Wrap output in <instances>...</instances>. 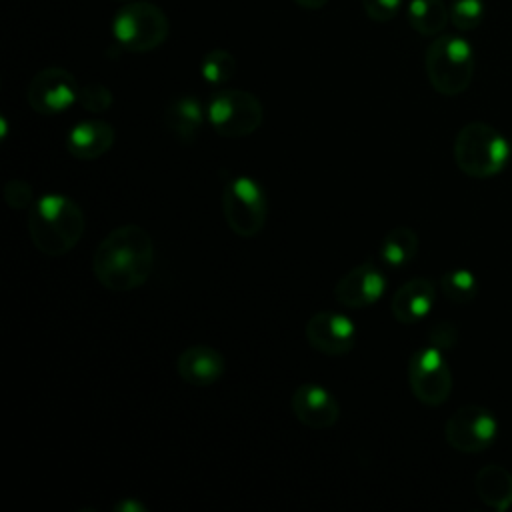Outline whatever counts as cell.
Wrapping results in <instances>:
<instances>
[{
    "mask_svg": "<svg viewBox=\"0 0 512 512\" xmlns=\"http://www.w3.org/2000/svg\"><path fill=\"white\" fill-rule=\"evenodd\" d=\"M428 82L442 96L462 94L474 78V48L464 36H436L424 56Z\"/></svg>",
    "mask_w": 512,
    "mask_h": 512,
    "instance_id": "cell-4",
    "label": "cell"
},
{
    "mask_svg": "<svg viewBox=\"0 0 512 512\" xmlns=\"http://www.w3.org/2000/svg\"><path fill=\"white\" fill-rule=\"evenodd\" d=\"M406 16L408 24L418 34L438 36L450 20V10L444 0H410Z\"/></svg>",
    "mask_w": 512,
    "mask_h": 512,
    "instance_id": "cell-19",
    "label": "cell"
},
{
    "mask_svg": "<svg viewBox=\"0 0 512 512\" xmlns=\"http://www.w3.org/2000/svg\"><path fill=\"white\" fill-rule=\"evenodd\" d=\"M80 86L72 72L60 66H48L36 72L28 84L26 100L42 116H54L78 102Z\"/></svg>",
    "mask_w": 512,
    "mask_h": 512,
    "instance_id": "cell-10",
    "label": "cell"
},
{
    "mask_svg": "<svg viewBox=\"0 0 512 512\" xmlns=\"http://www.w3.org/2000/svg\"><path fill=\"white\" fill-rule=\"evenodd\" d=\"M154 268V242L138 224H124L106 234L94 250V278L112 292L142 286Z\"/></svg>",
    "mask_w": 512,
    "mask_h": 512,
    "instance_id": "cell-1",
    "label": "cell"
},
{
    "mask_svg": "<svg viewBox=\"0 0 512 512\" xmlns=\"http://www.w3.org/2000/svg\"><path fill=\"white\" fill-rule=\"evenodd\" d=\"M206 118L212 130L224 138H246L260 128L264 108L262 102L246 90L220 88L208 98Z\"/></svg>",
    "mask_w": 512,
    "mask_h": 512,
    "instance_id": "cell-6",
    "label": "cell"
},
{
    "mask_svg": "<svg viewBox=\"0 0 512 512\" xmlns=\"http://www.w3.org/2000/svg\"><path fill=\"white\" fill-rule=\"evenodd\" d=\"M114 510L116 512H146V506L136 502V500H120L114 504Z\"/></svg>",
    "mask_w": 512,
    "mask_h": 512,
    "instance_id": "cell-28",
    "label": "cell"
},
{
    "mask_svg": "<svg viewBox=\"0 0 512 512\" xmlns=\"http://www.w3.org/2000/svg\"><path fill=\"white\" fill-rule=\"evenodd\" d=\"M110 32L122 50L142 54L164 44L170 22L160 6L140 0L128 2L114 14Z\"/></svg>",
    "mask_w": 512,
    "mask_h": 512,
    "instance_id": "cell-5",
    "label": "cell"
},
{
    "mask_svg": "<svg viewBox=\"0 0 512 512\" xmlns=\"http://www.w3.org/2000/svg\"><path fill=\"white\" fill-rule=\"evenodd\" d=\"M32 192H34V190H32V186H30L26 180H22V178H12V180H8V182L4 184L2 196H4L6 204H8L12 210H22V208H30V206H32V198H34Z\"/></svg>",
    "mask_w": 512,
    "mask_h": 512,
    "instance_id": "cell-25",
    "label": "cell"
},
{
    "mask_svg": "<svg viewBox=\"0 0 512 512\" xmlns=\"http://www.w3.org/2000/svg\"><path fill=\"white\" fill-rule=\"evenodd\" d=\"M164 124L172 132V136L182 144H194L202 122L204 110L198 98L194 96H178L168 102L164 108Z\"/></svg>",
    "mask_w": 512,
    "mask_h": 512,
    "instance_id": "cell-17",
    "label": "cell"
},
{
    "mask_svg": "<svg viewBox=\"0 0 512 512\" xmlns=\"http://www.w3.org/2000/svg\"><path fill=\"white\" fill-rule=\"evenodd\" d=\"M114 126L106 120L90 118L74 124L66 134V150L78 160H94L114 144Z\"/></svg>",
    "mask_w": 512,
    "mask_h": 512,
    "instance_id": "cell-16",
    "label": "cell"
},
{
    "mask_svg": "<svg viewBox=\"0 0 512 512\" xmlns=\"http://www.w3.org/2000/svg\"><path fill=\"white\" fill-rule=\"evenodd\" d=\"M304 334L308 344L326 356H342L356 344L354 322L346 314L330 310L310 316L304 326Z\"/></svg>",
    "mask_w": 512,
    "mask_h": 512,
    "instance_id": "cell-11",
    "label": "cell"
},
{
    "mask_svg": "<svg viewBox=\"0 0 512 512\" xmlns=\"http://www.w3.org/2000/svg\"><path fill=\"white\" fill-rule=\"evenodd\" d=\"M404 0H362L364 12L374 22H388L392 20L398 10L402 8Z\"/></svg>",
    "mask_w": 512,
    "mask_h": 512,
    "instance_id": "cell-27",
    "label": "cell"
},
{
    "mask_svg": "<svg viewBox=\"0 0 512 512\" xmlns=\"http://www.w3.org/2000/svg\"><path fill=\"white\" fill-rule=\"evenodd\" d=\"M78 102H80V106L84 110H88L92 114H102V112H106L112 106L114 94L102 82H88V84L80 86Z\"/></svg>",
    "mask_w": 512,
    "mask_h": 512,
    "instance_id": "cell-24",
    "label": "cell"
},
{
    "mask_svg": "<svg viewBox=\"0 0 512 512\" xmlns=\"http://www.w3.org/2000/svg\"><path fill=\"white\" fill-rule=\"evenodd\" d=\"M300 8H306V10H320L328 4V0H294Z\"/></svg>",
    "mask_w": 512,
    "mask_h": 512,
    "instance_id": "cell-29",
    "label": "cell"
},
{
    "mask_svg": "<svg viewBox=\"0 0 512 512\" xmlns=\"http://www.w3.org/2000/svg\"><path fill=\"white\" fill-rule=\"evenodd\" d=\"M474 490L478 498L496 512L512 508V474L500 464H488L476 472Z\"/></svg>",
    "mask_w": 512,
    "mask_h": 512,
    "instance_id": "cell-18",
    "label": "cell"
},
{
    "mask_svg": "<svg viewBox=\"0 0 512 512\" xmlns=\"http://www.w3.org/2000/svg\"><path fill=\"white\" fill-rule=\"evenodd\" d=\"M510 150H512V140H510Z\"/></svg>",
    "mask_w": 512,
    "mask_h": 512,
    "instance_id": "cell-31",
    "label": "cell"
},
{
    "mask_svg": "<svg viewBox=\"0 0 512 512\" xmlns=\"http://www.w3.org/2000/svg\"><path fill=\"white\" fill-rule=\"evenodd\" d=\"M222 214L228 228L242 236H256L268 218V198L250 176L226 178L222 188Z\"/></svg>",
    "mask_w": 512,
    "mask_h": 512,
    "instance_id": "cell-7",
    "label": "cell"
},
{
    "mask_svg": "<svg viewBox=\"0 0 512 512\" xmlns=\"http://www.w3.org/2000/svg\"><path fill=\"white\" fill-rule=\"evenodd\" d=\"M224 370L226 360L212 346H188L176 358V372L190 386H212L224 376Z\"/></svg>",
    "mask_w": 512,
    "mask_h": 512,
    "instance_id": "cell-14",
    "label": "cell"
},
{
    "mask_svg": "<svg viewBox=\"0 0 512 512\" xmlns=\"http://www.w3.org/2000/svg\"><path fill=\"white\" fill-rule=\"evenodd\" d=\"M120 2H132V0H120Z\"/></svg>",
    "mask_w": 512,
    "mask_h": 512,
    "instance_id": "cell-30",
    "label": "cell"
},
{
    "mask_svg": "<svg viewBox=\"0 0 512 512\" xmlns=\"http://www.w3.org/2000/svg\"><path fill=\"white\" fill-rule=\"evenodd\" d=\"M450 22L460 30L468 32L482 24L486 8L484 0H452L450 6Z\"/></svg>",
    "mask_w": 512,
    "mask_h": 512,
    "instance_id": "cell-23",
    "label": "cell"
},
{
    "mask_svg": "<svg viewBox=\"0 0 512 512\" xmlns=\"http://www.w3.org/2000/svg\"><path fill=\"white\" fill-rule=\"evenodd\" d=\"M436 300V288L428 278H410L392 296V316L402 324H416L424 320Z\"/></svg>",
    "mask_w": 512,
    "mask_h": 512,
    "instance_id": "cell-15",
    "label": "cell"
},
{
    "mask_svg": "<svg viewBox=\"0 0 512 512\" xmlns=\"http://www.w3.org/2000/svg\"><path fill=\"white\" fill-rule=\"evenodd\" d=\"M28 234L42 254L62 256L82 238L84 212L64 194H44L28 208Z\"/></svg>",
    "mask_w": 512,
    "mask_h": 512,
    "instance_id": "cell-2",
    "label": "cell"
},
{
    "mask_svg": "<svg viewBox=\"0 0 512 512\" xmlns=\"http://www.w3.org/2000/svg\"><path fill=\"white\" fill-rule=\"evenodd\" d=\"M428 342H430V346H436L442 352L450 350L458 342V328L448 320H440V322L432 324V328L428 332Z\"/></svg>",
    "mask_w": 512,
    "mask_h": 512,
    "instance_id": "cell-26",
    "label": "cell"
},
{
    "mask_svg": "<svg viewBox=\"0 0 512 512\" xmlns=\"http://www.w3.org/2000/svg\"><path fill=\"white\" fill-rule=\"evenodd\" d=\"M234 72H236V58L228 50L214 48L204 54L200 64V74L208 84L222 86L234 76Z\"/></svg>",
    "mask_w": 512,
    "mask_h": 512,
    "instance_id": "cell-22",
    "label": "cell"
},
{
    "mask_svg": "<svg viewBox=\"0 0 512 512\" xmlns=\"http://www.w3.org/2000/svg\"><path fill=\"white\" fill-rule=\"evenodd\" d=\"M380 258L390 268H402L418 254V234L410 226H396L380 242Z\"/></svg>",
    "mask_w": 512,
    "mask_h": 512,
    "instance_id": "cell-20",
    "label": "cell"
},
{
    "mask_svg": "<svg viewBox=\"0 0 512 512\" xmlns=\"http://www.w3.org/2000/svg\"><path fill=\"white\" fill-rule=\"evenodd\" d=\"M296 420L312 430H324L338 422L340 404L332 392L316 382L300 384L290 400Z\"/></svg>",
    "mask_w": 512,
    "mask_h": 512,
    "instance_id": "cell-13",
    "label": "cell"
},
{
    "mask_svg": "<svg viewBox=\"0 0 512 512\" xmlns=\"http://www.w3.org/2000/svg\"><path fill=\"white\" fill-rule=\"evenodd\" d=\"M386 276L374 262H362L350 268L334 286V298L346 308H366L376 304L386 290Z\"/></svg>",
    "mask_w": 512,
    "mask_h": 512,
    "instance_id": "cell-12",
    "label": "cell"
},
{
    "mask_svg": "<svg viewBox=\"0 0 512 512\" xmlns=\"http://www.w3.org/2000/svg\"><path fill=\"white\" fill-rule=\"evenodd\" d=\"M408 384L414 398L424 406H442L452 392V372L444 352L430 344L412 352Z\"/></svg>",
    "mask_w": 512,
    "mask_h": 512,
    "instance_id": "cell-8",
    "label": "cell"
},
{
    "mask_svg": "<svg viewBox=\"0 0 512 512\" xmlns=\"http://www.w3.org/2000/svg\"><path fill=\"white\" fill-rule=\"evenodd\" d=\"M440 290L450 302L468 304L478 294V280L468 268H452L442 274Z\"/></svg>",
    "mask_w": 512,
    "mask_h": 512,
    "instance_id": "cell-21",
    "label": "cell"
},
{
    "mask_svg": "<svg viewBox=\"0 0 512 512\" xmlns=\"http://www.w3.org/2000/svg\"><path fill=\"white\" fill-rule=\"evenodd\" d=\"M446 442L462 454H478L492 446L498 436L496 416L478 404L460 406L444 426Z\"/></svg>",
    "mask_w": 512,
    "mask_h": 512,
    "instance_id": "cell-9",
    "label": "cell"
},
{
    "mask_svg": "<svg viewBox=\"0 0 512 512\" xmlns=\"http://www.w3.org/2000/svg\"><path fill=\"white\" fill-rule=\"evenodd\" d=\"M454 162L470 178L500 174L512 154L510 142L490 124L474 120L464 124L454 138Z\"/></svg>",
    "mask_w": 512,
    "mask_h": 512,
    "instance_id": "cell-3",
    "label": "cell"
}]
</instances>
